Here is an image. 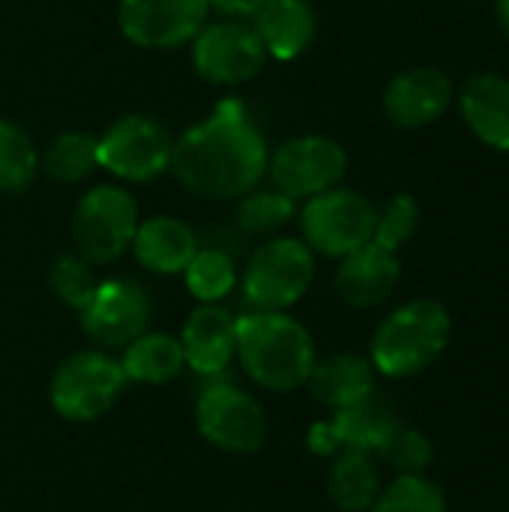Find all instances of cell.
Returning <instances> with one entry per match:
<instances>
[{"label": "cell", "mask_w": 509, "mask_h": 512, "mask_svg": "<svg viewBox=\"0 0 509 512\" xmlns=\"http://www.w3.org/2000/svg\"><path fill=\"white\" fill-rule=\"evenodd\" d=\"M126 375L117 357L105 351L69 354L51 375V405L69 423H93L111 411L126 390Z\"/></svg>", "instance_id": "277c9868"}, {"label": "cell", "mask_w": 509, "mask_h": 512, "mask_svg": "<svg viewBox=\"0 0 509 512\" xmlns=\"http://www.w3.org/2000/svg\"><path fill=\"white\" fill-rule=\"evenodd\" d=\"M267 48V57L297 60L318 33V18L309 0H264L249 18Z\"/></svg>", "instance_id": "ac0fdd59"}, {"label": "cell", "mask_w": 509, "mask_h": 512, "mask_svg": "<svg viewBox=\"0 0 509 512\" xmlns=\"http://www.w3.org/2000/svg\"><path fill=\"white\" fill-rule=\"evenodd\" d=\"M306 444H309V450H312L315 456H327V459H333V456H339V453L345 450L330 420L315 423V426L309 429V435H306Z\"/></svg>", "instance_id": "1f68e13d"}, {"label": "cell", "mask_w": 509, "mask_h": 512, "mask_svg": "<svg viewBox=\"0 0 509 512\" xmlns=\"http://www.w3.org/2000/svg\"><path fill=\"white\" fill-rule=\"evenodd\" d=\"M192 63L195 72L222 87H234L243 81H252L264 63H267V48L252 30V24L234 21V18H219L213 24H204L195 39H192Z\"/></svg>", "instance_id": "8fae6325"}, {"label": "cell", "mask_w": 509, "mask_h": 512, "mask_svg": "<svg viewBox=\"0 0 509 512\" xmlns=\"http://www.w3.org/2000/svg\"><path fill=\"white\" fill-rule=\"evenodd\" d=\"M495 15H498V24H501L504 36L509 39V0H495Z\"/></svg>", "instance_id": "836d02e7"}, {"label": "cell", "mask_w": 509, "mask_h": 512, "mask_svg": "<svg viewBox=\"0 0 509 512\" xmlns=\"http://www.w3.org/2000/svg\"><path fill=\"white\" fill-rule=\"evenodd\" d=\"M207 381L210 387L201 390L195 402L198 432L225 453H237V456L258 453L270 435V420L264 405L225 375Z\"/></svg>", "instance_id": "5b68a950"}, {"label": "cell", "mask_w": 509, "mask_h": 512, "mask_svg": "<svg viewBox=\"0 0 509 512\" xmlns=\"http://www.w3.org/2000/svg\"><path fill=\"white\" fill-rule=\"evenodd\" d=\"M297 210V201L288 198L279 189H252L246 195H240L237 204V225L246 234H270L276 228H282L285 222H291Z\"/></svg>", "instance_id": "83f0119b"}, {"label": "cell", "mask_w": 509, "mask_h": 512, "mask_svg": "<svg viewBox=\"0 0 509 512\" xmlns=\"http://www.w3.org/2000/svg\"><path fill=\"white\" fill-rule=\"evenodd\" d=\"M303 243L327 258H345L372 243L375 204L354 189H330L306 201L300 213Z\"/></svg>", "instance_id": "ba28073f"}, {"label": "cell", "mask_w": 509, "mask_h": 512, "mask_svg": "<svg viewBox=\"0 0 509 512\" xmlns=\"http://www.w3.org/2000/svg\"><path fill=\"white\" fill-rule=\"evenodd\" d=\"M459 111L474 138L498 153H509V78L477 72L459 90Z\"/></svg>", "instance_id": "e0dca14e"}, {"label": "cell", "mask_w": 509, "mask_h": 512, "mask_svg": "<svg viewBox=\"0 0 509 512\" xmlns=\"http://www.w3.org/2000/svg\"><path fill=\"white\" fill-rule=\"evenodd\" d=\"M402 279L399 252H390L378 243H366L351 255L339 258L336 291L351 309H375L393 297Z\"/></svg>", "instance_id": "2e32d148"}, {"label": "cell", "mask_w": 509, "mask_h": 512, "mask_svg": "<svg viewBox=\"0 0 509 512\" xmlns=\"http://www.w3.org/2000/svg\"><path fill=\"white\" fill-rule=\"evenodd\" d=\"M456 99L453 81L438 66H411L384 87V114L399 129H426L438 123Z\"/></svg>", "instance_id": "5bb4252c"}, {"label": "cell", "mask_w": 509, "mask_h": 512, "mask_svg": "<svg viewBox=\"0 0 509 512\" xmlns=\"http://www.w3.org/2000/svg\"><path fill=\"white\" fill-rule=\"evenodd\" d=\"M81 315V327L96 348H126L153 318V300L135 279H108L99 282L93 300Z\"/></svg>", "instance_id": "7c38bea8"}, {"label": "cell", "mask_w": 509, "mask_h": 512, "mask_svg": "<svg viewBox=\"0 0 509 512\" xmlns=\"http://www.w3.org/2000/svg\"><path fill=\"white\" fill-rule=\"evenodd\" d=\"M177 339L183 345L186 366L195 375H225L231 360L237 357V318L219 303H201L189 312Z\"/></svg>", "instance_id": "9a60e30c"}, {"label": "cell", "mask_w": 509, "mask_h": 512, "mask_svg": "<svg viewBox=\"0 0 509 512\" xmlns=\"http://www.w3.org/2000/svg\"><path fill=\"white\" fill-rule=\"evenodd\" d=\"M207 0H120L117 24L138 48H180L207 24Z\"/></svg>", "instance_id": "4fadbf2b"}, {"label": "cell", "mask_w": 509, "mask_h": 512, "mask_svg": "<svg viewBox=\"0 0 509 512\" xmlns=\"http://www.w3.org/2000/svg\"><path fill=\"white\" fill-rule=\"evenodd\" d=\"M330 423L345 450H363V453L378 456V450L402 426V417H399V408L387 399V393L375 387L360 402L333 411Z\"/></svg>", "instance_id": "44dd1931"}, {"label": "cell", "mask_w": 509, "mask_h": 512, "mask_svg": "<svg viewBox=\"0 0 509 512\" xmlns=\"http://www.w3.org/2000/svg\"><path fill=\"white\" fill-rule=\"evenodd\" d=\"M453 339V315L435 297H417L393 309L369 342V360L378 375L405 381L432 369Z\"/></svg>", "instance_id": "3957f363"}, {"label": "cell", "mask_w": 509, "mask_h": 512, "mask_svg": "<svg viewBox=\"0 0 509 512\" xmlns=\"http://www.w3.org/2000/svg\"><path fill=\"white\" fill-rule=\"evenodd\" d=\"M39 171V150L33 138L12 120H0V192H24Z\"/></svg>", "instance_id": "d4e9b609"}, {"label": "cell", "mask_w": 509, "mask_h": 512, "mask_svg": "<svg viewBox=\"0 0 509 512\" xmlns=\"http://www.w3.org/2000/svg\"><path fill=\"white\" fill-rule=\"evenodd\" d=\"M378 459H384L396 474H426L435 462V444L426 432L402 423L378 450Z\"/></svg>", "instance_id": "4dcf8cb0"}, {"label": "cell", "mask_w": 509, "mask_h": 512, "mask_svg": "<svg viewBox=\"0 0 509 512\" xmlns=\"http://www.w3.org/2000/svg\"><path fill=\"white\" fill-rule=\"evenodd\" d=\"M183 276H186L189 294L201 303H219L237 285L234 258L222 249H198L189 267L183 270Z\"/></svg>", "instance_id": "4316f807"}, {"label": "cell", "mask_w": 509, "mask_h": 512, "mask_svg": "<svg viewBox=\"0 0 509 512\" xmlns=\"http://www.w3.org/2000/svg\"><path fill=\"white\" fill-rule=\"evenodd\" d=\"M126 381L135 384H168L186 369L183 345L171 333H141L120 354Z\"/></svg>", "instance_id": "603a6c76"}, {"label": "cell", "mask_w": 509, "mask_h": 512, "mask_svg": "<svg viewBox=\"0 0 509 512\" xmlns=\"http://www.w3.org/2000/svg\"><path fill=\"white\" fill-rule=\"evenodd\" d=\"M420 201L408 192L393 195L387 204L375 207V231H372V243L399 252L402 246H408L420 228Z\"/></svg>", "instance_id": "f1b7e54d"}, {"label": "cell", "mask_w": 509, "mask_h": 512, "mask_svg": "<svg viewBox=\"0 0 509 512\" xmlns=\"http://www.w3.org/2000/svg\"><path fill=\"white\" fill-rule=\"evenodd\" d=\"M195 231L174 216H153L147 222H138L132 252L138 264L159 276H177L189 267V261L198 252Z\"/></svg>", "instance_id": "d6986e66"}, {"label": "cell", "mask_w": 509, "mask_h": 512, "mask_svg": "<svg viewBox=\"0 0 509 512\" xmlns=\"http://www.w3.org/2000/svg\"><path fill=\"white\" fill-rule=\"evenodd\" d=\"M375 378H378V372L369 357L342 351V354L315 360L306 387L321 405L339 411V408H348V405L360 402L363 396H369L378 387Z\"/></svg>", "instance_id": "ffe728a7"}, {"label": "cell", "mask_w": 509, "mask_h": 512, "mask_svg": "<svg viewBox=\"0 0 509 512\" xmlns=\"http://www.w3.org/2000/svg\"><path fill=\"white\" fill-rule=\"evenodd\" d=\"M381 492V471L372 453L342 450L327 474V495L339 512H366Z\"/></svg>", "instance_id": "7402d4cb"}, {"label": "cell", "mask_w": 509, "mask_h": 512, "mask_svg": "<svg viewBox=\"0 0 509 512\" xmlns=\"http://www.w3.org/2000/svg\"><path fill=\"white\" fill-rule=\"evenodd\" d=\"M99 138L90 132H63L39 156V171L57 183H81L99 168Z\"/></svg>", "instance_id": "cb8c5ba5"}, {"label": "cell", "mask_w": 509, "mask_h": 512, "mask_svg": "<svg viewBox=\"0 0 509 512\" xmlns=\"http://www.w3.org/2000/svg\"><path fill=\"white\" fill-rule=\"evenodd\" d=\"M138 204L120 186H93L72 213V243L87 264H111L132 249Z\"/></svg>", "instance_id": "52a82bcc"}, {"label": "cell", "mask_w": 509, "mask_h": 512, "mask_svg": "<svg viewBox=\"0 0 509 512\" xmlns=\"http://www.w3.org/2000/svg\"><path fill=\"white\" fill-rule=\"evenodd\" d=\"M366 512H450L444 489L426 474H396Z\"/></svg>", "instance_id": "484cf974"}, {"label": "cell", "mask_w": 509, "mask_h": 512, "mask_svg": "<svg viewBox=\"0 0 509 512\" xmlns=\"http://www.w3.org/2000/svg\"><path fill=\"white\" fill-rule=\"evenodd\" d=\"M48 285L60 297V303H66L75 312H84L87 303L93 300L96 288H99V279L93 273V264H87L78 252H69L51 264Z\"/></svg>", "instance_id": "f546056e"}, {"label": "cell", "mask_w": 509, "mask_h": 512, "mask_svg": "<svg viewBox=\"0 0 509 512\" xmlns=\"http://www.w3.org/2000/svg\"><path fill=\"white\" fill-rule=\"evenodd\" d=\"M237 360L264 390L291 393L306 387L318 360L312 333L285 312H249L237 318Z\"/></svg>", "instance_id": "7a4b0ae2"}, {"label": "cell", "mask_w": 509, "mask_h": 512, "mask_svg": "<svg viewBox=\"0 0 509 512\" xmlns=\"http://www.w3.org/2000/svg\"><path fill=\"white\" fill-rule=\"evenodd\" d=\"M345 171H348V153L336 138L327 135L288 138L273 150L267 162L273 189L285 192L294 201H309L321 192L336 189Z\"/></svg>", "instance_id": "30bf717a"}, {"label": "cell", "mask_w": 509, "mask_h": 512, "mask_svg": "<svg viewBox=\"0 0 509 512\" xmlns=\"http://www.w3.org/2000/svg\"><path fill=\"white\" fill-rule=\"evenodd\" d=\"M267 162V141L237 99H225L207 120L174 138L171 153L180 186L210 201H231L258 189Z\"/></svg>", "instance_id": "6da1fadb"}, {"label": "cell", "mask_w": 509, "mask_h": 512, "mask_svg": "<svg viewBox=\"0 0 509 512\" xmlns=\"http://www.w3.org/2000/svg\"><path fill=\"white\" fill-rule=\"evenodd\" d=\"M315 279V252L297 237L267 240L246 264L243 294L255 312H285Z\"/></svg>", "instance_id": "8992f818"}, {"label": "cell", "mask_w": 509, "mask_h": 512, "mask_svg": "<svg viewBox=\"0 0 509 512\" xmlns=\"http://www.w3.org/2000/svg\"><path fill=\"white\" fill-rule=\"evenodd\" d=\"M171 153H174V135L162 120L150 114L120 117L99 138V150H96L99 168L129 183H147L165 174L171 168Z\"/></svg>", "instance_id": "9c48e42d"}, {"label": "cell", "mask_w": 509, "mask_h": 512, "mask_svg": "<svg viewBox=\"0 0 509 512\" xmlns=\"http://www.w3.org/2000/svg\"><path fill=\"white\" fill-rule=\"evenodd\" d=\"M264 0H207L210 12H219L225 18H234V21H243V18H252L255 9L261 6Z\"/></svg>", "instance_id": "d6a6232c"}]
</instances>
